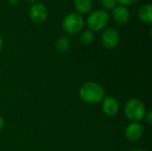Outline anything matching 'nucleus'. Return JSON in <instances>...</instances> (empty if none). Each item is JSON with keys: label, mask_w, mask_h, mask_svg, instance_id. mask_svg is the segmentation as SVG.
Here are the masks:
<instances>
[{"label": "nucleus", "mask_w": 152, "mask_h": 151, "mask_svg": "<svg viewBox=\"0 0 152 151\" xmlns=\"http://www.w3.org/2000/svg\"><path fill=\"white\" fill-rule=\"evenodd\" d=\"M102 6L108 10H113L117 6V0H101Z\"/></svg>", "instance_id": "4468645a"}, {"label": "nucleus", "mask_w": 152, "mask_h": 151, "mask_svg": "<svg viewBox=\"0 0 152 151\" xmlns=\"http://www.w3.org/2000/svg\"><path fill=\"white\" fill-rule=\"evenodd\" d=\"M85 25L83 16L77 12H70L67 14L61 22L63 31L68 35H75L81 31Z\"/></svg>", "instance_id": "20e7f679"}, {"label": "nucleus", "mask_w": 152, "mask_h": 151, "mask_svg": "<svg viewBox=\"0 0 152 151\" xmlns=\"http://www.w3.org/2000/svg\"><path fill=\"white\" fill-rule=\"evenodd\" d=\"M102 111L107 117H115L119 111V103L118 100L113 96L104 97L102 100Z\"/></svg>", "instance_id": "0eeeda50"}, {"label": "nucleus", "mask_w": 152, "mask_h": 151, "mask_svg": "<svg viewBox=\"0 0 152 151\" xmlns=\"http://www.w3.org/2000/svg\"><path fill=\"white\" fill-rule=\"evenodd\" d=\"M79 40L83 44H91L94 40V32H93L90 29L84 30L83 32H81L79 36Z\"/></svg>", "instance_id": "ddd939ff"}, {"label": "nucleus", "mask_w": 152, "mask_h": 151, "mask_svg": "<svg viewBox=\"0 0 152 151\" xmlns=\"http://www.w3.org/2000/svg\"><path fill=\"white\" fill-rule=\"evenodd\" d=\"M4 121L3 117H0V131H1V129L4 127Z\"/></svg>", "instance_id": "a211bd4d"}, {"label": "nucleus", "mask_w": 152, "mask_h": 151, "mask_svg": "<svg viewBox=\"0 0 152 151\" xmlns=\"http://www.w3.org/2000/svg\"><path fill=\"white\" fill-rule=\"evenodd\" d=\"M20 1H21V0H8L9 4H12V5H13V6H17V5H19V4H20Z\"/></svg>", "instance_id": "f3484780"}, {"label": "nucleus", "mask_w": 152, "mask_h": 151, "mask_svg": "<svg viewBox=\"0 0 152 151\" xmlns=\"http://www.w3.org/2000/svg\"><path fill=\"white\" fill-rule=\"evenodd\" d=\"M2 48H3V39L0 36V52L2 51Z\"/></svg>", "instance_id": "6ab92c4d"}, {"label": "nucleus", "mask_w": 152, "mask_h": 151, "mask_svg": "<svg viewBox=\"0 0 152 151\" xmlns=\"http://www.w3.org/2000/svg\"><path fill=\"white\" fill-rule=\"evenodd\" d=\"M112 18L118 25H126L130 19V12L128 8L121 4L117 5L112 10Z\"/></svg>", "instance_id": "1a4fd4ad"}, {"label": "nucleus", "mask_w": 152, "mask_h": 151, "mask_svg": "<svg viewBox=\"0 0 152 151\" xmlns=\"http://www.w3.org/2000/svg\"><path fill=\"white\" fill-rule=\"evenodd\" d=\"M79 96L86 103L97 104L102 101L105 97L103 87L95 82H87L79 89Z\"/></svg>", "instance_id": "f257e3e1"}, {"label": "nucleus", "mask_w": 152, "mask_h": 151, "mask_svg": "<svg viewBox=\"0 0 152 151\" xmlns=\"http://www.w3.org/2000/svg\"><path fill=\"white\" fill-rule=\"evenodd\" d=\"M147 110L144 103L135 98L130 99L125 105V115L132 122H140L145 117Z\"/></svg>", "instance_id": "f03ea898"}, {"label": "nucleus", "mask_w": 152, "mask_h": 151, "mask_svg": "<svg viewBox=\"0 0 152 151\" xmlns=\"http://www.w3.org/2000/svg\"><path fill=\"white\" fill-rule=\"evenodd\" d=\"M70 47V41L67 36H60L56 39L55 49L59 53H66Z\"/></svg>", "instance_id": "f8f14e48"}, {"label": "nucleus", "mask_w": 152, "mask_h": 151, "mask_svg": "<svg viewBox=\"0 0 152 151\" xmlns=\"http://www.w3.org/2000/svg\"><path fill=\"white\" fill-rule=\"evenodd\" d=\"M130 151H145L143 150H142V149H134V150H132Z\"/></svg>", "instance_id": "412c9836"}, {"label": "nucleus", "mask_w": 152, "mask_h": 151, "mask_svg": "<svg viewBox=\"0 0 152 151\" xmlns=\"http://www.w3.org/2000/svg\"><path fill=\"white\" fill-rule=\"evenodd\" d=\"M143 119L145 120V122H146L147 124H149V125H151L152 124L151 111H148V112H146V114H145V117H144V118H143Z\"/></svg>", "instance_id": "dca6fc26"}, {"label": "nucleus", "mask_w": 152, "mask_h": 151, "mask_svg": "<svg viewBox=\"0 0 152 151\" xmlns=\"http://www.w3.org/2000/svg\"><path fill=\"white\" fill-rule=\"evenodd\" d=\"M110 22V14L105 10H95L91 12L86 19L88 29L93 32L100 31L105 28Z\"/></svg>", "instance_id": "7ed1b4c3"}, {"label": "nucleus", "mask_w": 152, "mask_h": 151, "mask_svg": "<svg viewBox=\"0 0 152 151\" xmlns=\"http://www.w3.org/2000/svg\"><path fill=\"white\" fill-rule=\"evenodd\" d=\"M119 39V33L115 28H107L101 36V43L106 49H114L117 47Z\"/></svg>", "instance_id": "423d86ee"}, {"label": "nucleus", "mask_w": 152, "mask_h": 151, "mask_svg": "<svg viewBox=\"0 0 152 151\" xmlns=\"http://www.w3.org/2000/svg\"><path fill=\"white\" fill-rule=\"evenodd\" d=\"M137 15L139 19L145 23H152V5L151 4H145L139 7Z\"/></svg>", "instance_id": "9d476101"}, {"label": "nucleus", "mask_w": 152, "mask_h": 151, "mask_svg": "<svg viewBox=\"0 0 152 151\" xmlns=\"http://www.w3.org/2000/svg\"><path fill=\"white\" fill-rule=\"evenodd\" d=\"M139 0H117V3H119L121 5L127 6V5H132L135 3H137Z\"/></svg>", "instance_id": "2eb2a0df"}, {"label": "nucleus", "mask_w": 152, "mask_h": 151, "mask_svg": "<svg viewBox=\"0 0 152 151\" xmlns=\"http://www.w3.org/2000/svg\"><path fill=\"white\" fill-rule=\"evenodd\" d=\"M125 135L129 142H137L143 135V126L140 123L132 122L126 127Z\"/></svg>", "instance_id": "6e6552de"}, {"label": "nucleus", "mask_w": 152, "mask_h": 151, "mask_svg": "<svg viewBox=\"0 0 152 151\" xmlns=\"http://www.w3.org/2000/svg\"><path fill=\"white\" fill-rule=\"evenodd\" d=\"M29 19L37 24H41L47 20L48 9L45 4L41 2H37L33 4L28 11Z\"/></svg>", "instance_id": "39448f33"}, {"label": "nucleus", "mask_w": 152, "mask_h": 151, "mask_svg": "<svg viewBox=\"0 0 152 151\" xmlns=\"http://www.w3.org/2000/svg\"><path fill=\"white\" fill-rule=\"evenodd\" d=\"M75 8L79 14H86L91 12L93 7L92 0H75Z\"/></svg>", "instance_id": "9b49d317"}, {"label": "nucleus", "mask_w": 152, "mask_h": 151, "mask_svg": "<svg viewBox=\"0 0 152 151\" xmlns=\"http://www.w3.org/2000/svg\"><path fill=\"white\" fill-rule=\"evenodd\" d=\"M28 3H29V4H35V3H37V0H26Z\"/></svg>", "instance_id": "aec40b11"}]
</instances>
